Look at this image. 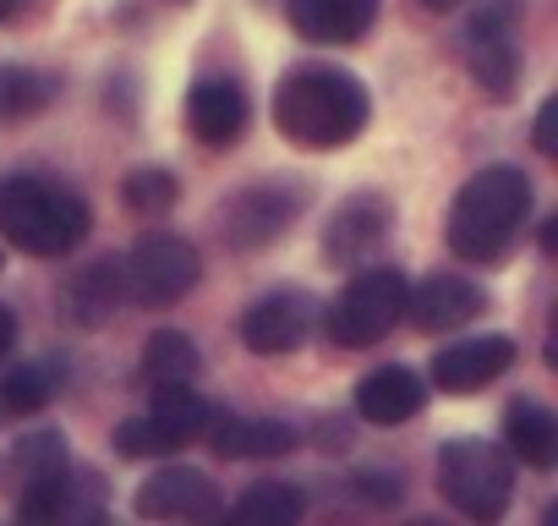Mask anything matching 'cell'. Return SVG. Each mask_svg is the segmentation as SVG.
Instances as JSON below:
<instances>
[{"label":"cell","mask_w":558,"mask_h":526,"mask_svg":"<svg viewBox=\"0 0 558 526\" xmlns=\"http://www.w3.org/2000/svg\"><path fill=\"white\" fill-rule=\"evenodd\" d=\"M373 116L367 83L345 67H296L274 88V127L296 148H345Z\"/></svg>","instance_id":"obj_1"},{"label":"cell","mask_w":558,"mask_h":526,"mask_svg":"<svg viewBox=\"0 0 558 526\" xmlns=\"http://www.w3.org/2000/svg\"><path fill=\"white\" fill-rule=\"evenodd\" d=\"M531 214V181L514 165L476 170L449 203V252L465 263H493L509 252Z\"/></svg>","instance_id":"obj_2"},{"label":"cell","mask_w":558,"mask_h":526,"mask_svg":"<svg viewBox=\"0 0 558 526\" xmlns=\"http://www.w3.org/2000/svg\"><path fill=\"white\" fill-rule=\"evenodd\" d=\"M0 236L28 258H66L88 236V203L45 176H7L0 181Z\"/></svg>","instance_id":"obj_3"},{"label":"cell","mask_w":558,"mask_h":526,"mask_svg":"<svg viewBox=\"0 0 558 526\" xmlns=\"http://www.w3.org/2000/svg\"><path fill=\"white\" fill-rule=\"evenodd\" d=\"M438 488L465 521L498 526L514 499V466L487 439H449L438 450Z\"/></svg>","instance_id":"obj_4"},{"label":"cell","mask_w":558,"mask_h":526,"mask_svg":"<svg viewBox=\"0 0 558 526\" xmlns=\"http://www.w3.org/2000/svg\"><path fill=\"white\" fill-rule=\"evenodd\" d=\"M203 275V258L186 236L175 230H148L126 258H121V286H126V302H143V308H170L181 302Z\"/></svg>","instance_id":"obj_5"},{"label":"cell","mask_w":558,"mask_h":526,"mask_svg":"<svg viewBox=\"0 0 558 526\" xmlns=\"http://www.w3.org/2000/svg\"><path fill=\"white\" fill-rule=\"evenodd\" d=\"M405 297H411V286L400 270H362L329 308V340L345 351L378 346L405 319Z\"/></svg>","instance_id":"obj_6"},{"label":"cell","mask_w":558,"mask_h":526,"mask_svg":"<svg viewBox=\"0 0 558 526\" xmlns=\"http://www.w3.org/2000/svg\"><path fill=\"white\" fill-rule=\"evenodd\" d=\"M307 208V187L274 176V181H252L241 187L225 208H219V236L230 252H257L268 241L286 236V225Z\"/></svg>","instance_id":"obj_7"},{"label":"cell","mask_w":558,"mask_h":526,"mask_svg":"<svg viewBox=\"0 0 558 526\" xmlns=\"http://www.w3.org/2000/svg\"><path fill=\"white\" fill-rule=\"evenodd\" d=\"M514 23H520V0H487V7L471 12V28H465V67L493 99H509L520 83Z\"/></svg>","instance_id":"obj_8"},{"label":"cell","mask_w":558,"mask_h":526,"mask_svg":"<svg viewBox=\"0 0 558 526\" xmlns=\"http://www.w3.org/2000/svg\"><path fill=\"white\" fill-rule=\"evenodd\" d=\"M17 526H105V482L88 466H66L17 493Z\"/></svg>","instance_id":"obj_9"},{"label":"cell","mask_w":558,"mask_h":526,"mask_svg":"<svg viewBox=\"0 0 558 526\" xmlns=\"http://www.w3.org/2000/svg\"><path fill=\"white\" fill-rule=\"evenodd\" d=\"M313 330V297L307 291H268L241 313V346L257 357H286Z\"/></svg>","instance_id":"obj_10"},{"label":"cell","mask_w":558,"mask_h":526,"mask_svg":"<svg viewBox=\"0 0 558 526\" xmlns=\"http://www.w3.org/2000/svg\"><path fill=\"white\" fill-rule=\"evenodd\" d=\"M137 515L143 521H181V526H208L219 493L197 466H159L143 488H137Z\"/></svg>","instance_id":"obj_11"},{"label":"cell","mask_w":558,"mask_h":526,"mask_svg":"<svg viewBox=\"0 0 558 526\" xmlns=\"http://www.w3.org/2000/svg\"><path fill=\"white\" fill-rule=\"evenodd\" d=\"M395 230V203L378 192H356L335 208L329 230H324V252L329 263H367Z\"/></svg>","instance_id":"obj_12"},{"label":"cell","mask_w":558,"mask_h":526,"mask_svg":"<svg viewBox=\"0 0 558 526\" xmlns=\"http://www.w3.org/2000/svg\"><path fill=\"white\" fill-rule=\"evenodd\" d=\"M405 313L416 319L422 335H449L471 319L487 313V291L465 275H427L411 297H405Z\"/></svg>","instance_id":"obj_13"},{"label":"cell","mask_w":558,"mask_h":526,"mask_svg":"<svg viewBox=\"0 0 558 526\" xmlns=\"http://www.w3.org/2000/svg\"><path fill=\"white\" fill-rule=\"evenodd\" d=\"M514 357L520 351L509 335H476V340H460L433 357V384L449 395H471V390H487L493 379H504L514 368Z\"/></svg>","instance_id":"obj_14"},{"label":"cell","mask_w":558,"mask_h":526,"mask_svg":"<svg viewBox=\"0 0 558 526\" xmlns=\"http://www.w3.org/2000/svg\"><path fill=\"white\" fill-rule=\"evenodd\" d=\"M241 127H246V94H241V83H230V77L192 83V94H186V132L197 143L225 148V143L241 138Z\"/></svg>","instance_id":"obj_15"},{"label":"cell","mask_w":558,"mask_h":526,"mask_svg":"<svg viewBox=\"0 0 558 526\" xmlns=\"http://www.w3.org/2000/svg\"><path fill=\"white\" fill-rule=\"evenodd\" d=\"M356 417L373 422V428H400L411 422L422 406H427V384L411 373V368H373L362 384H356Z\"/></svg>","instance_id":"obj_16"},{"label":"cell","mask_w":558,"mask_h":526,"mask_svg":"<svg viewBox=\"0 0 558 526\" xmlns=\"http://www.w3.org/2000/svg\"><path fill=\"white\" fill-rule=\"evenodd\" d=\"M291 28L313 45H351L373 28L378 0H286Z\"/></svg>","instance_id":"obj_17"},{"label":"cell","mask_w":558,"mask_h":526,"mask_svg":"<svg viewBox=\"0 0 558 526\" xmlns=\"http://www.w3.org/2000/svg\"><path fill=\"white\" fill-rule=\"evenodd\" d=\"M121 302H126L121 258H99V263H88L83 275H72V280L61 286V313H66L72 324H83V330H99Z\"/></svg>","instance_id":"obj_18"},{"label":"cell","mask_w":558,"mask_h":526,"mask_svg":"<svg viewBox=\"0 0 558 526\" xmlns=\"http://www.w3.org/2000/svg\"><path fill=\"white\" fill-rule=\"evenodd\" d=\"M72 455H66V439L56 428H39V433H23L7 455H0V488L7 493H28L34 482L66 471Z\"/></svg>","instance_id":"obj_19"},{"label":"cell","mask_w":558,"mask_h":526,"mask_svg":"<svg viewBox=\"0 0 558 526\" xmlns=\"http://www.w3.org/2000/svg\"><path fill=\"white\" fill-rule=\"evenodd\" d=\"M302 488L296 482H252L214 526H302Z\"/></svg>","instance_id":"obj_20"},{"label":"cell","mask_w":558,"mask_h":526,"mask_svg":"<svg viewBox=\"0 0 558 526\" xmlns=\"http://www.w3.org/2000/svg\"><path fill=\"white\" fill-rule=\"evenodd\" d=\"M208 428H214V450H219L225 461H246V455L268 461V455L296 450V428L268 422V417H257V422H252V417H214Z\"/></svg>","instance_id":"obj_21"},{"label":"cell","mask_w":558,"mask_h":526,"mask_svg":"<svg viewBox=\"0 0 558 526\" xmlns=\"http://www.w3.org/2000/svg\"><path fill=\"white\" fill-rule=\"evenodd\" d=\"M504 439H509L514 461H525L531 471H547L558 461V422L542 401H514L504 411Z\"/></svg>","instance_id":"obj_22"},{"label":"cell","mask_w":558,"mask_h":526,"mask_svg":"<svg viewBox=\"0 0 558 526\" xmlns=\"http://www.w3.org/2000/svg\"><path fill=\"white\" fill-rule=\"evenodd\" d=\"M197 368H203V357H197L192 335H181V330H154V335H148V346H143V379H148L154 390L192 384Z\"/></svg>","instance_id":"obj_23"},{"label":"cell","mask_w":558,"mask_h":526,"mask_svg":"<svg viewBox=\"0 0 558 526\" xmlns=\"http://www.w3.org/2000/svg\"><path fill=\"white\" fill-rule=\"evenodd\" d=\"M61 390V368L56 362H23L0 379V422L7 417H34L39 406H50Z\"/></svg>","instance_id":"obj_24"},{"label":"cell","mask_w":558,"mask_h":526,"mask_svg":"<svg viewBox=\"0 0 558 526\" xmlns=\"http://www.w3.org/2000/svg\"><path fill=\"white\" fill-rule=\"evenodd\" d=\"M148 422H159L175 444H186V439H197V433L214 422V406H208L192 384H170V390H154Z\"/></svg>","instance_id":"obj_25"},{"label":"cell","mask_w":558,"mask_h":526,"mask_svg":"<svg viewBox=\"0 0 558 526\" xmlns=\"http://www.w3.org/2000/svg\"><path fill=\"white\" fill-rule=\"evenodd\" d=\"M50 105V83L39 72H23V67H0V116L7 121H23L34 110Z\"/></svg>","instance_id":"obj_26"},{"label":"cell","mask_w":558,"mask_h":526,"mask_svg":"<svg viewBox=\"0 0 558 526\" xmlns=\"http://www.w3.org/2000/svg\"><path fill=\"white\" fill-rule=\"evenodd\" d=\"M126 461H165V455H175L181 444L159 428V422H148V417H132V422H121L116 428V439H110Z\"/></svg>","instance_id":"obj_27"},{"label":"cell","mask_w":558,"mask_h":526,"mask_svg":"<svg viewBox=\"0 0 558 526\" xmlns=\"http://www.w3.org/2000/svg\"><path fill=\"white\" fill-rule=\"evenodd\" d=\"M175 176L170 170H132L126 181H121V198H126V208H137V214H165L170 203H175Z\"/></svg>","instance_id":"obj_28"},{"label":"cell","mask_w":558,"mask_h":526,"mask_svg":"<svg viewBox=\"0 0 558 526\" xmlns=\"http://www.w3.org/2000/svg\"><path fill=\"white\" fill-rule=\"evenodd\" d=\"M531 143L553 159L558 154V99H547L542 110H536V127H531Z\"/></svg>","instance_id":"obj_29"},{"label":"cell","mask_w":558,"mask_h":526,"mask_svg":"<svg viewBox=\"0 0 558 526\" xmlns=\"http://www.w3.org/2000/svg\"><path fill=\"white\" fill-rule=\"evenodd\" d=\"M356 482H362V493H367L373 504H395V499H400V477H395V471H362Z\"/></svg>","instance_id":"obj_30"},{"label":"cell","mask_w":558,"mask_h":526,"mask_svg":"<svg viewBox=\"0 0 558 526\" xmlns=\"http://www.w3.org/2000/svg\"><path fill=\"white\" fill-rule=\"evenodd\" d=\"M12 346H17V319H12L7 308H0V362L12 357Z\"/></svg>","instance_id":"obj_31"},{"label":"cell","mask_w":558,"mask_h":526,"mask_svg":"<svg viewBox=\"0 0 558 526\" xmlns=\"http://www.w3.org/2000/svg\"><path fill=\"white\" fill-rule=\"evenodd\" d=\"M542 252H558V219L542 225Z\"/></svg>","instance_id":"obj_32"},{"label":"cell","mask_w":558,"mask_h":526,"mask_svg":"<svg viewBox=\"0 0 558 526\" xmlns=\"http://www.w3.org/2000/svg\"><path fill=\"white\" fill-rule=\"evenodd\" d=\"M416 7H427V12H454V7H465V0H416Z\"/></svg>","instance_id":"obj_33"},{"label":"cell","mask_w":558,"mask_h":526,"mask_svg":"<svg viewBox=\"0 0 558 526\" xmlns=\"http://www.w3.org/2000/svg\"><path fill=\"white\" fill-rule=\"evenodd\" d=\"M17 12H23V0H0V23H12Z\"/></svg>","instance_id":"obj_34"},{"label":"cell","mask_w":558,"mask_h":526,"mask_svg":"<svg viewBox=\"0 0 558 526\" xmlns=\"http://www.w3.org/2000/svg\"><path fill=\"white\" fill-rule=\"evenodd\" d=\"M542 526H558V504H547V515H542Z\"/></svg>","instance_id":"obj_35"},{"label":"cell","mask_w":558,"mask_h":526,"mask_svg":"<svg viewBox=\"0 0 558 526\" xmlns=\"http://www.w3.org/2000/svg\"><path fill=\"white\" fill-rule=\"evenodd\" d=\"M411 526H438V521H411Z\"/></svg>","instance_id":"obj_36"},{"label":"cell","mask_w":558,"mask_h":526,"mask_svg":"<svg viewBox=\"0 0 558 526\" xmlns=\"http://www.w3.org/2000/svg\"><path fill=\"white\" fill-rule=\"evenodd\" d=\"M170 7H186V0H170Z\"/></svg>","instance_id":"obj_37"}]
</instances>
